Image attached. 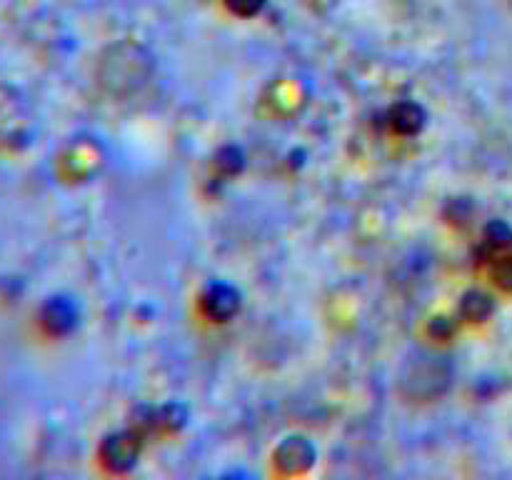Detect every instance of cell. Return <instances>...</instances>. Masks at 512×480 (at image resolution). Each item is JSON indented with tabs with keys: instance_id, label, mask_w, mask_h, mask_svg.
<instances>
[{
	"instance_id": "cell-1",
	"label": "cell",
	"mask_w": 512,
	"mask_h": 480,
	"mask_svg": "<svg viewBox=\"0 0 512 480\" xmlns=\"http://www.w3.org/2000/svg\"><path fill=\"white\" fill-rule=\"evenodd\" d=\"M453 365L443 355L420 353L410 360L400 375V393L410 400H435L450 388Z\"/></svg>"
},
{
	"instance_id": "cell-2",
	"label": "cell",
	"mask_w": 512,
	"mask_h": 480,
	"mask_svg": "<svg viewBox=\"0 0 512 480\" xmlns=\"http://www.w3.org/2000/svg\"><path fill=\"white\" fill-rule=\"evenodd\" d=\"M143 450V433L138 428L128 430H115L103 438L98 448V460L108 473L123 475L135 468Z\"/></svg>"
},
{
	"instance_id": "cell-3",
	"label": "cell",
	"mask_w": 512,
	"mask_h": 480,
	"mask_svg": "<svg viewBox=\"0 0 512 480\" xmlns=\"http://www.w3.org/2000/svg\"><path fill=\"white\" fill-rule=\"evenodd\" d=\"M38 320L45 335H50V338H63V335H70L78 328L80 310L75 305V300L68 298V295H53V298H48L43 303Z\"/></svg>"
},
{
	"instance_id": "cell-4",
	"label": "cell",
	"mask_w": 512,
	"mask_h": 480,
	"mask_svg": "<svg viewBox=\"0 0 512 480\" xmlns=\"http://www.w3.org/2000/svg\"><path fill=\"white\" fill-rule=\"evenodd\" d=\"M240 305H243L240 290L233 288L230 283H223V280L210 283L203 290V295H200V310L213 323H228V320H233L240 313Z\"/></svg>"
},
{
	"instance_id": "cell-5",
	"label": "cell",
	"mask_w": 512,
	"mask_h": 480,
	"mask_svg": "<svg viewBox=\"0 0 512 480\" xmlns=\"http://www.w3.org/2000/svg\"><path fill=\"white\" fill-rule=\"evenodd\" d=\"M315 458H318V450L303 435H290V438H285L273 455L275 468L283 475L305 473L315 463Z\"/></svg>"
},
{
	"instance_id": "cell-6",
	"label": "cell",
	"mask_w": 512,
	"mask_h": 480,
	"mask_svg": "<svg viewBox=\"0 0 512 480\" xmlns=\"http://www.w3.org/2000/svg\"><path fill=\"white\" fill-rule=\"evenodd\" d=\"M100 160L95 153V145L78 140L70 148H65V153L60 155V173L70 180H83L88 175H93L98 170Z\"/></svg>"
},
{
	"instance_id": "cell-7",
	"label": "cell",
	"mask_w": 512,
	"mask_h": 480,
	"mask_svg": "<svg viewBox=\"0 0 512 480\" xmlns=\"http://www.w3.org/2000/svg\"><path fill=\"white\" fill-rule=\"evenodd\" d=\"M428 123V113L420 103H413V100H403V103L393 105L388 110V125L393 133L403 135V138H413Z\"/></svg>"
},
{
	"instance_id": "cell-8",
	"label": "cell",
	"mask_w": 512,
	"mask_h": 480,
	"mask_svg": "<svg viewBox=\"0 0 512 480\" xmlns=\"http://www.w3.org/2000/svg\"><path fill=\"white\" fill-rule=\"evenodd\" d=\"M495 303L488 293L483 290H468V293L460 298V318L468 320V323H483L493 315Z\"/></svg>"
},
{
	"instance_id": "cell-9",
	"label": "cell",
	"mask_w": 512,
	"mask_h": 480,
	"mask_svg": "<svg viewBox=\"0 0 512 480\" xmlns=\"http://www.w3.org/2000/svg\"><path fill=\"white\" fill-rule=\"evenodd\" d=\"M245 168V153L238 145H225L215 153V170H218L223 178H235V175L243 173Z\"/></svg>"
},
{
	"instance_id": "cell-10",
	"label": "cell",
	"mask_w": 512,
	"mask_h": 480,
	"mask_svg": "<svg viewBox=\"0 0 512 480\" xmlns=\"http://www.w3.org/2000/svg\"><path fill=\"white\" fill-rule=\"evenodd\" d=\"M490 260H493V280L500 288L512 293V255L500 253Z\"/></svg>"
},
{
	"instance_id": "cell-11",
	"label": "cell",
	"mask_w": 512,
	"mask_h": 480,
	"mask_svg": "<svg viewBox=\"0 0 512 480\" xmlns=\"http://www.w3.org/2000/svg\"><path fill=\"white\" fill-rule=\"evenodd\" d=\"M223 3L225 8L233 15H238V18H255V15L265 8L268 0H223Z\"/></svg>"
},
{
	"instance_id": "cell-12",
	"label": "cell",
	"mask_w": 512,
	"mask_h": 480,
	"mask_svg": "<svg viewBox=\"0 0 512 480\" xmlns=\"http://www.w3.org/2000/svg\"><path fill=\"white\" fill-rule=\"evenodd\" d=\"M430 335H435L438 340L450 338V335H453V323H450L448 318H443V315H440V318H433L430 320Z\"/></svg>"
},
{
	"instance_id": "cell-13",
	"label": "cell",
	"mask_w": 512,
	"mask_h": 480,
	"mask_svg": "<svg viewBox=\"0 0 512 480\" xmlns=\"http://www.w3.org/2000/svg\"><path fill=\"white\" fill-rule=\"evenodd\" d=\"M310 3H313L315 8H328V5H333L335 0H310Z\"/></svg>"
}]
</instances>
